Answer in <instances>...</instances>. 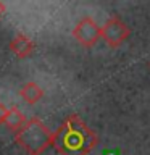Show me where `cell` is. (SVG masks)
Returning a JSON list of instances; mask_svg holds the SVG:
<instances>
[{"label": "cell", "instance_id": "9", "mask_svg": "<svg viewBox=\"0 0 150 155\" xmlns=\"http://www.w3.org/2000/svg\"><path fill=\"white\" fill-rule=\"evenodd\" d=\"M5 12H7V7H5V3L2 2V0H0V18H2L3 15H5Z\"/></svg>", "mask_w": 150, "mask_h": 155}, {"label": "cell", "instance_id": "3", "mask_svg": "<svg viewBox=\"0 0 150 155\" xmlns=\"http://www.w3.org/2000/svg\"><path fill=\"white\" fill-rule=\"evenodd\" d=\"M129 36H131V29L118 16H111L102 26V41L111 48H118L119 45H123Z\"/></svg>", "mask_w": 150, "mask_h": 155}, {"label": "cell", "instance_id": "2", "mask_svg": "<svg viewBox=\"0 0 150 155\" xmlns=\"http://www.w3.org/2000/svg\"><path fill=\"white\" fill-rule=\"evenodd\" d=\"M15 140L19 147L26 150L28 155H42L52 145L53 133L37 116H34L28 120L19 131H16Z\"/></svg>", "mask_w": 150, "mask_h": 155}, {"label": "cell", "instance_id": "1", "mask_svg": "<svg viewBox=\"0 0 150 155\" xmlns=\"http://www.w3.org/2000/svg\"><path fill=\"white\" fill-rule=\"evenodd\" d=\"M52 145L60 155H89L99 137L77 115H70L53 133Z\"/></svg>", "mask_w": 150, "mask_h": 155}, {"label": "cell", "instance_id": "5", "mask_svg": "<svg viewBox=\"0 0 150 155\" xmlns=\"http://www.w3.org/2000/svg\"><path fill=\"white\" fill-rule=\"evenodd\" d=\"M36 44L32 42L31 37H28L26 34H16L11 41H10V50H11L18 58H28L32 55Z\"/></svg>", "mask_w": 150, "mask_h": 155}, {"label": "cell", "instance_id": "8", "mask_svg": "<svg viewBox=\"0 0 150 155\" xmlns=\"http://www.w3.org/2000/svg\"><path fill=\"white\" fill-rule=\"evenodd\" d=\"M7 115H8V108L2 104V102H0V124H5V121H7Z\"/></svg>", "mask_w": 150, "mask_h": 155}, {"label": "cell", "instance_id": "7", "mask_svg": "<svg viewBox=\"0 0 150 155\" xmlns=\"http://www.w3.org/2000/svg\"><path fill=\"white\" fill-rule=\"evenodd\" d=\"M26 121H28L26 116H24V113L18 108V107H11V108H8L7 121H5V124H7L8 129L19 131L24 124H26Z\"/></svg>", "mask_w": 150, "mask_h": 155}, {"label": "cell", "instance_id": "6", "mask_svg": "<svg viewBox=\"0 0 150 155\" xmlns=\"http://www.w3.org/2000/svg\"><path fill=\"white\" fill-rule=\"evenodd\" d=\"M19 97L26 102V104L29 105H34V104H37L39 100L44 97V91H42V87L37 84V82H26L23 87H21V91H19Z\"/></svg>", "mask_w": 150, "mask_h": 155}, {"label": "cell", "instance_id": "4", "mask_svg": "<svg viewBox=\"0 0 150 155\" xmlns=\"http://www.w3.org/2000/svg\"><path fill=\"white\" fill-rule=\"evenodd\" d=\"M73 37L77 44L86 48H92L102 39V28L95 23L94 18L84 16L73 29Z\"/></svg>", "mask_w": 150, "mask_h": 155}]
</instances>
